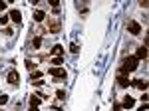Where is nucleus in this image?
<instances>
[{
	"label": "nucleus",
	"mask_w": 149,
	"mask_h": 111,
	"mask_svg": "<svg viewBox=\"0 0 149 111\" xmlns=\"http://www.w3.org/2000/svg\"><path fill=\"white\" fill-rule=\"evenodd\" d=\"M137 64H139V60L137 58H135V56H127L125 60H123V69H125L127 74H129V71H133V69H137Z\"/></svg>",
	"instance_id": "nucleus-1"
},
{
	"label": "nucleus",
	"mask_w": 149,
	"mask_h": 111,
	"mask_svg": "<svg viewBox=\"0 0 149 111\" xmlns=\"http://www.w3.org/2000/svg\"><path fill=\"white\" fill-rule=\"evenodd\" d=\"M117 81H119V85L121 87H127L131 81H129V78H127V71L123 69V67H119V71H117Z\"/></svg>",
	"instance_id": "nucleus-2"
},
{
	"label": "nucleus",
	"mask_w": 149,
	"mask_h": 111,
	"mask_svg": "<svg viewBox=\"0 0 149 111\" xmlns=\"http://www.w3.org/2000/svg\"><path fill=\"white\" fill-rule=\"evenodd\" d=\"M48 28H50V32H52V34H58V32H60V28H62L60 18H48Z\"/></svg>",
	"instance_id": "nucleus-3"
},
{
	"label": "nucleus",
	"mask_w": 149,
	"mask_h": 111,
	"mask_svg": "<svg viewBox=\"0 0 149 111\" xmlns=\"http://www.w3.org/2000/svg\"><path fill=\"white\" fill-rule=\"evenodd\" d=\"M50 76H54L56 79H66L68 78V71L64 67H50Z\"/></svg>",
	"instance_id": "nucleus-4"
},
{
	"label": "nucleus",
	"mask_w": 149,
	"mask_h": 111,
	"mask_svg": "<svg viewBox=\"0 0 149 111\" xmlns=\"http://www.w3.org/2000/svg\"><path fill=\"white\" fill-rule=\"evenodd\" d=\"M127 30H129V34L137 36V34H141V24L135 22V20H129V22H127Z\"/></svg>",
	"instance_id": "nucleus-5"
},
{
	"label": "nucleus",
	"mask_w": 149,
	"mask_h": 111,
	"mask_svg": "<svg viewBox=\"0 0 149 111\" xmlns=\"http://www.w3.org/2000/svg\"><path fill=\"white\" fill-rule=\"evenodd\" d=\"M18 81H20L18 71H16V69H10V71H8V83H12V85H18Z\"/></svg>",
	"instance_id": "nucleus-6"
},
{
	"label": "nucleus",
	"mask_w": 149,
	"mask_h": 111,
	"mask_svg": "<svg viewBox=\"0 0 149 111\" xmlns=\"http://www.w3.org/2000/svg\"><path fill=\"white\" fill-rule=\"evenodd\" d=\"M135 58H137V60H145V58H147V46H139Z\"/></svg>",
	"instance_id": "nucleus-7"
},
{
	"label": "nucleus",
	"mask_w": 149,
	"mask_h": 111,
	"mask_svg": "<svg viewBox=\"0 0 149 111\" xmlns=\"http://www.w3.org/2000/svg\"><path fill=\"white\" fill-rule=\"evenodd\" d=\"M133 85H135L139 91H145V89H147V81H143V79H135Z\"/></svg>",
	"instance_id": "nucleus-8"
},
{
	"label": "nucleus",
	"mask_w": 149,
	"mask_h": 111,
	"mask_svg": "<svg viewBox=\"0 0 149 111\" xmlns=\"http://www.w3.org/2000/svg\"><path fill=\"white\" fill-rule=\"evenodd\" d=\"M10 18H12L16 24H18L20 20H22V14H20V10H12V12H10Z\"/></svg>",
	"instance_id": "nucleus-9"
},
{
	"label": "nucleus",
	"mask_w": 149,
	"mask_h": 111,
	"mask_svg": "<svg viewBox=\"0 0 149 111\" xmlns=\"http://www.w3.org/2000/svg\"><path fill=\"white\" fill-rule=\"evenodd\" d=\"M133 105H135V99H133V97H125V99H123V107H125V109L133 107Z\"/></svg>",
	"instance_id": "nucleus-10"
},
{
	"label": "nucleus",
	"mask_w": 149,
	"mask_h": 111,
	"mask_svg": "<svg viewBox=\"0 0 149 111\" xmlns=\"http://www.w3.org/2000/svg\"><path fill=\"white\" fill-rule=\"evenodd\" d=\"M44 18H46V14H44L42 10H36L34 12V20H36V22H42Z\"/></svg>",
	"instance_id": "nucleus-11"
},
{
	"label": "nucleus",
	"mask_w": 149,
	"mask_h": 111,
	"mask_svg": "<svg viewBox=\"0 0 149 111\" xmlns=\"http://www.w3.org/2000/svg\"><path fill=\"white\" fill-rule=\"evenodd\" d=\"M52 54L60 58V56L64 54V48H62V46H54V48H52Z\"/></svg>",
	"instance_id": "nucleus-12"
},
{
	"label": "nucleus",
	"mask_w": 149,
	"mask_h": 111,
	"mask_svg": "<svg viewBox=\"0 0 149 111\" xmlns=\"http://www.w3.org/2000/svg\"><path fill=\"white\" fill-rule=\"evenodd\" d=\"M30 105H32V107H38V105H40V97H38V95H32V97H30Z\"/></svg>",
	"instance_id": "nucleus-13"
},
{
	"label": "nucleus",
	"mask_w": 149,
	"mask_h": 111,
	"mask_svg": "<svg viewBox=\"0 0 149 111\" xmlns=\"http://www.w3.org/2000/svg\"><path fill=\"white\" fill-rule=\"evenodd\" d=\"M70 52H72V54H78V52H80V46L78 44H70Z\"/></svg>",
	"instance_id": "nucleus-14"
},
{
	"label": "nucleus",
	"mask_w": 149,
	"mask_h": 111,
	"mask_svg": "<svg viewBox=\"0 0 149 111\" xmlns=\"http://www.w3.org/2000/svg\"><path fill=\"white\" fill-rule=\"evenodd\" d=\"M40 46H42V38L36 36V38H34V48H40Z\"/></svg>",
	"instance_id": "nucleus-15"
},
{
	"label": "nucleus",
	"mask_w": 149,
	"mask_h": 111,
	"mask_svg": "<svg viewBox=\"0 0 149 111\" xmlns=\"http://www.w3.org/2000/svg\"><path fill=\"white\" fill-rule=\"evenodd\" d=\"M26 67H28V69H30V71H34V69H36V64H32V62H30V60H28V62H26Z\"/></svg>",
	"instance_id": "nucleus-16"
},
{
	"label": "nucleus",
	"mask_w": 149,
	"mask_h": 111,
	"mask_svg": "<svg viewBox=\"0 0 149 111\" xmlns=\"http://www.w3.org/2000/svg\"><path fill=\"white\" fill-rule=\"evenodd\" d=\"M62 62H64V60H62V58H54V60H52V64H54V66H60V64H62Z\"/></svg>",
	"instance_id": "nucleus-17"
},
{
	"label": "nucleus",
	"mask_w": 149,
	"mask_h": 111,
	"mask_svg": "<svg viewBox=\"0 0 149 111\" xmlns=\"http://www.w3.org/2000/svg\"><path fill=\"white\" fill-rule=\"evenodd\" d=\"M56 95H58V99H64V97H66V91H62V89H60Z\"/></svg>",
	"instance_id": "nucleus-18"
},
{
	"label": "nucleus",
	"mask_w": 149,
	"mask_h": 111,
	"mask_svg": "<svg viewBox=\"0 0 149 111\" xmlns=\"http://www.w3.org/2000/svg\"><path fill=\"white\" fill-rule=\"evenodd\" d=\"M8 101V95H0V105H4Z\"/></svg>",
	"instance_id": "nucleus-19"
},
{
	"label": "nucleus",
	"mask_w": 149,
	"mask_h": 111,
	"mask_svg": "<svg viewBox=\"0 0 149 111\" xmlns=\"http://www.w3.org/2000/svg\"><path fill=\"white\" fill-rule=\"evenodd\" d=\"M42 78V71H34V76H32V79H40Z\"/></svg>",
	"instance_id": "nucleus-20"
},
{
	"label": "nucleus",
	"mask_w": 149,
	"mask_h": 111,
	"mask_svg": "<svg viewBox=\"0 0 149 111\" xmlns=\"http://www.w3.org/2000/svg\"><path fill=\"white\" fill-rule=\"evenodd\" d=\"M8 22V16H0V24H2V26H4V24Z\"/></svg>",
	"instance_id": "nucleus-21"
},
{
	"label": "nucleus",
	"mask_w": 149,
	"mask_h": 111,
	"mask_svg": "<svg viewBox=\"0 0 149 111\" xmlns=\"http://www.w3.org/2000/svg\"><path fill=\"white\" fill-rule=\"evenodd\" d=\"M32 83H34L36 87H38V85H42V83H44V81H42V79H34V81H32Z\"/></svg>",
	"instance_id": "nucleus-22"
},
{
	"label": "nucleus",
	"mask_w": 149,
	"mask_h": 111,
	"mask_svg": "<svg viewBox=\"0 0 149 111\" xmlns=\"http://www.w3.org/2000/svg\"><path fill=\"white\" fill-rule=\"evenodd\" d=\"M30 111H38V107H32V105H30Z\"/></svg>",
	"instance_id": "nucleus-23"
}]
</instances>
